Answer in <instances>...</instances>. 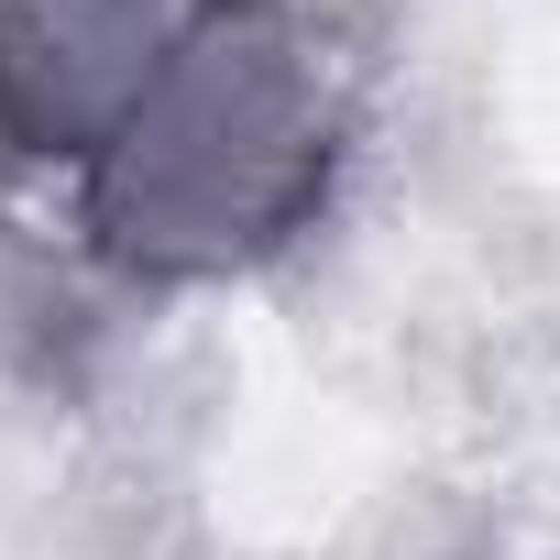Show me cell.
Masks as SVG:
<instances>
[{
    "mask_svg": "<svg viewBox=\"0 0 560 560\" xmlns=\"http://www.w3.org/2000/svg\"><path fill=\"white\" fill-rule=\"evenodd\" d=\"M352 56L308 0H209L121 143L78 176L100 264L132 287H220L287 253L352 154Z\"/></svg>",
    "mask_w": 560,
    "mask_h": 560,
    "instance_id": "cell-1",
    "label": "cell"
},
{
    "mask_svg": "<svg viewBox=\"0 0 560 560\" xmlns=\"http://www.w3.org/2000/svg\"><path fill=\"white\" fill-rule=\"evenodd\" d=\"M209 0H0V143L23 165H100Z\"/></svg>",
    "mask_w": 560,
    "mask_h": 560,
    "instance_id": "cell-2",
    "label": "cell"
}]
</instances>
